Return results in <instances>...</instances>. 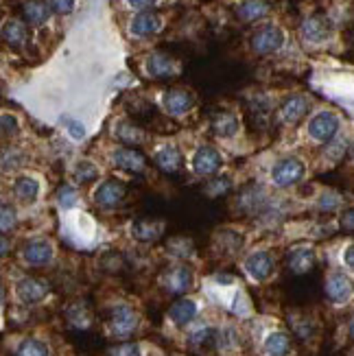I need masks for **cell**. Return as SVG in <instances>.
<instances>
[{"label":"cell","instance_id":"cell-1","mask_svg":"<svg viewBox=\"0 0 354 356\" xmlns=\"http://www.w3.org/2000/svg\"><path fill=\"white\" fill-rule=\"evenodd\" d=\"M107 326H110V332L118 339H127L134 334V330L138 328V315L131 306H114L110 311V319H107Z\"/></svg>","mask_w":354,"mask_h":356},{"label":"cell","instance_id":"cell-2","mask_svg":"<svg viewBox=\"0 0 354 356\" xmlns=\"http://www.w3.org/2000/svg\"><path fill=\"white\" fill-rule=\"evenodd\" d=\"M284 42V33L278 26H263L260 31H256L252 38V49L258 55H269L273 51H278Z\"/></svg>","mask_w":354,"mask_h":356},{"label":"cell","instance_id":"cell-3","mask_svg":"<svg viewBox=\"0 0 354 356\" xmlns=\"http://www.w3.org/2000/svg\"><path fill=\"white\" fill-rule=\"evenodd\" d=\"M339 131V118L330 112H321L309 122V134L317 143H330Z\"/></svg>","mask_w":354,"mask_h":356},{"label":"cell","instance_id":"cell-4","mask_svg":"<svg viewBox=\"0 0 354 356\" xmlns=\"http://www.w3.org/2000/svg\"><path fill=\"white\" fill-rule=\"evenodd\" d=\"M221 164L223 160L219 156V151L212 147H199L193 156V171L204 177H212L221 168Z\"/></svg>","mask_w":354,"mask_h":356},{"label":"cell","instance_id":"cell-5","mask_svg":"<svg viewBox=\"0 0 354 356\" xmlns=\"http://www.w3.org/2000/svg\"><path fill=\"white\" fill-rule=\"evenodd\" d=\"M125 197H127V186L120 179H107L95 193V201L99 208H116Z\"/></svg>","mask_w":354,"mask_h":356},{"label":"cell","instance_id":"cell-6","mask_svg":"<svg viewBox=\"0 0 354 356\" xmlns=\"http://www.w3.org/2000/svg\"><path fill=\"white\" fill-rule=\"evenodd\" d=\"M304 175V164L298 158H284L271 168V179L278 186H291Z\"/></svg>","mask_w":354,"mask_h":356},{"label":"cell","instance_id":"cell-7","mask_svg":"<svg viewBox=\"0 0 354 356\" xmlns=\"http://www.w3.org/2000/svg\"><path fill=\"white\" fill-rule=\"evenodd\" d=\"M193 269L186 267V265H177L173 269H168L166 275H164V286L168 293H173V296H184L186 291H191L193 286Z\"/></svg>","mask_w":354,"mask_h":356},{"label":"cell","instance_id":"cell-8","mask_svg":"<svg viewBox=\"0 0 354 356\" xmlns=\"http://www.w3.org/2000/svg\"><path fill=\"white\" fill-rule=\"evenodd\" d=\"M352 293H354V284L352 280L346 275V273H339V271H335L328 275V280H326V296L330 302L335 304H344L352 298Z\"/></svg>","mask_w":354,"mask_h":356},{"label":"cell","instance_id":"cell-9","mask_svg":"<svg viewBox=\"0 0 354 356\" xmlns=\"http://www.w3.org/2000/svg\"><path fill=\"white\" fill-rule=\"evenodd\" d=\"M112 162L122 168V171H129V173H143L147 168V160L145 156L138 149L134 147H120L112 153Z\"/></svg>","mask_w":354,"mask_h":356},{"label":"cell","instance_id":"cell-10","mask_svg":"<svg viewBox=\"0 0 354 356\" xmlns=\"http://www.w3.org/2000/svg\"><path fill=\"white\" fill-rule=\"evenodd\" d=\"M15 293L22 304H40L46 296H49V284L38 280V277H22V280L15 284Z\"/></svg>","mask_w":354,"mask_h":356},{"label":"cell","instance_id":"cell-11","mask_svg":"<svg viewBox=\"0 0 354 356\" xmlns=\"http://www.w3.org/2000/svg\"><path fill=\"white\" fill-rule=\"evenodd\" d=\"M22 258H24L26 265L44 267L53 260V247H51V243H46L42 238L31 241L22 247Z\"/></svg>","mask_w":354,"mask_h":356},{"label":"cell","instance_id":"cell-12","mask_svg":"<svg viewBox=\"0 0 354 356\" xmlns=\"http://www.w3.org/2000/svg\"><path fill=\"white\" fill-rule=\"evenodd\" d=\"M273 267H275V262L269 252H254L252 256H248V260H245V271L258 282L267 280V277L273 273Z\"/></svg>","mask_w":354,"mask_h":356},{"label":"cell","instance_id":"cell-13","mask_svg":"<svg viewBox=\"0 0 354 356\" xmlns=\"http://www.w3.org/2000/svg\"><path fill=\"white\" fill-rule=\"evenodd\" d=\"M287 267L296 275L309 273L315 267V252L311 247H293V250L287 254Z\"/></svg>","mask_w":354,"mask_h":356},{"label":"cell","instance_id":"cell-14","mask_svg":"<svg viewBox=\"0 0 354 356\" xmlns=\"http://www.w3.org/2000/svg\"><path fill=\"white\" fill-rule=\"evenodd\" d=\"M302 33L309 42H326L332 33V24L326 15H313L304 22Z\"/></svg>","mask_w":354,"mask_h":356},{"label":"cell","instance_id":"cell-15","mask_svg":"<svg viewBox=\"0 0 354 356\" xmlns=\"http://www.w3.org/2000/svg\"><path fill=\"white\" fill-rule=\"evenodd\" d=\"M51 11L53 7L46 0H29L22 5V18L31 26H40L51 18Z\"/></svg>","mask_w":354,"mask_h":356},{"label":"cell","instance_id":"cell-16","mask_svg":"<svg viewBox=\"0 0 354 356\" xmlns=\"http://www.w3.org/2000/svg\"><path fill=\"white\" fill-rule=\"evenodd\" d=\"M168 317H171V321L179 328L188 326V323L197 317V304L188 298H182L168 308Z\"/></svg>","mask_w":354,"mask_h":356},{"label":"cell","instance_id":"cell-17","mask_svg":"<svg viewBox=\"0 0 354 356\" xmlns=\"http://www.w3.org/2000/svg\"><path fill=\"white\" fill-rule=\"evenodd\" d=\"M162 234H164V223H160V221L140 219V221H136L131 227V236L140 243H153V241H158Z\"/></svg>","mask_w":354,"mask_h":356},{"label":"cell","instance_id":"cell-18","mask_svg":"<svg viewBox=\"0 0 354 356\" xmlns=\"http://www.w3.org/2000/svg\"><path fill=\"white\" fill-rule=\"evenodd\" d=\"M164 105H166V112L173 116L186 114L193 107V95L186 90H171V92H166Z\"/></svg>","mask_w":354,"mask_h":356},{"label":"cell","instance_id":"cell-19","mask_svg":"<svg viewBox=\"0 0 354 356\" xmlns=\"http://www.w3.org/2000/svg\"><path fill=\"white\" fill-rule=\"evenodd\" d=\"M309 107H311L309 99H304V97H291V99H287V101L282 103V107H280V116H282L287 122H291V125H296V122H300V120L306 116V112H309Z\"/></svg>","mask_w":354,"mask_h":356},{"label":"cell","instance_id":"cell-20","mask_svg":"<svg viewBox=\"0 0 354 356\" xmlns=\"http://www.w3.org/2000/svg\"><path fill=\"white\" fill-rule=\"evenodd\" d=\"M160 15L158 13H153V11H143V13H138L134 22H131V31L136 35H140V38H147V35H153L156 31L160 29Z\"/></svg>","mask_w":354,"mask_h":356},{"label":"cell","instance_id":"cell-21","mask_svg":"<svg viewBox=\"0 0 354 356\" xmlns=\"http://www.w3.org/2000/svg\"><path fill=\"white\" fill-rule=\"evenodd\" d=\"M267 13H269V5L265 3V0H243V3L236 7V15L245 22L260 20Z\"/></svg>","mask_w":354,"mask_h":356},{"label":"cell","instance_id":"cell-22","mask_svg":"<svg viewBox=\"0 0 354 356\" xmlns=\"http://www.w3.org/2000/svg\"><path fill=\"white\" fill-rule=\"evenodd\" d=\"M3 40L11 46V49H20V46H24L26 40H29V31H26V26L22 22L9 20L3 26Z\"/></svg>","mask_w":354,"mask_h":356},{"label":"cell","instance_id":"cell-23","mask_svg":"<svg viewBox=\"0 0 354 356\" xmlns=\"http://www.w3.org/2000/svg\"><path fill=\"white\" fill-rule=\"evenodd\" d=\"M156 164L164 173H177L182 168V153L175 147H164L156 153Z\"/></svg>","mask_w":354,"mask_h":356},{"label":"cell","instance_id":"cell-24","mask_svg":"<svg viewBox=\"0 0 354 356\" xmlns=\"http://www.w3.org/2000/svg\"><path fill=\"white\" fill-rule=\"evenodd\" d=\"M147 70H149V74L153 76V79H166V76L173 74V64H171V59H168L166 55L156 53V55L149 57Z\"/></svg>","mask_w":354,"mask_h":356},{"label":"cell","instance_id":"cell-25","mask_svg":"<svg viewBox=\"0 0 354 356\" xmlns=\"http://www.w3.org/2000/svg\"><path fill=\"white\" fill-rule=\"evenodd\" d=\"M212 131L217 136H221V138H232L239 131V120L232 114L221 112V114H217L212 118Z\"/></svg>","mask_w":354,"mask_h":356},{"label":"cell","instance_id":"cell-26","mask_svg":"<svg viewBox=\"0 0 354 356\" xmlns=\"http://www.w3.org/2000/svg\"><path fill=\"white\" fill-rule=\"evenodd\" d=\"M265 350L269 356H289L291 352V339L284 332H271L265 339Z\"/></svg>","mask_w":354,"mask_h":356},{"label":"cell","instance_id":"cell-27","mask_svg":"<svg viewBox=\"0 0 354 356\" xmlns=\"http://www.w3.org/2000/svg\"><path fill=\"white\" fill-rule=\"evenodd\" d=\"M13 193H15V197H18L20 201H24V204H31V201L38 199L40 186H38L35 179L20 177V179H15V184H13Z\"/></svg>","mask_w":354,"mask_h":356},{"label":"cell","instance_id":"cell-28","mask_svg":"<svg viewBox=\"0 0 354 356\" xmlns=\"http://www.w3.org/2000/svg\"><path fill=\"white\" fill-rule=\"evenodd\" d=\"M116 136H118L120 143H125L129 147H138V145L145 140L143 131L138 129L136 125H129V122H120V125L116 127Z\"/></svg>","mask_w":354,"mask_h":356},{"label":"cell","instance_id":"cell-29","mask_svg":"<svg viewBox=\"0 0 354 356\" xmlns=\"http://www.w3.org/2000/svg\"><path fill=\"white\" fill-rule=\"evenodd\" d=\"M15 356H49V346L40 339H24L15 350Z\"/></svg>","mask_w":354,"mask_h":356},{"label":"cell","instance_id":"cell-30","mask_svg":"<svg viewBox=\"0 0 354 356\" xmlns=\"http://www.w3.org/2000/svg\"><path fill=\"white\" fill-rule=\"evenodd\" d=\"M66 319L74 328H88L90 326V313L83 304H72L66 311Z\"/></svg>","mask_w":354,"mask_h":356},{"label":"cell","instance_id":"cell-31","mask_svg":"<svg viewBox=\"0 0 354 356\" xmlns=\"http://www.w3.org/2000/svg\"><path fill=\"white\" fill-rule=\"evenodd\" d=\"M214 339H217V330L210 326H204V328H197L195 332H191L188 343L195 348H208L214 343Z\"/></svg>","mask_w":354,"mask_h":356},{"label":"cell","instance_id":"cell-32","mask_svg":"<svg viewBox=\"0 0 354 356\" xmlns=\"http://www.w3.org/2000/svg\"><path fill=\"white\" fill-rule=\"evenodd\" d=\"M97 177H99V168L92 162H81L79 166H77V171H74V179L79 184H90V181H95Z\"/></svg>","mask_w":354,"mask_h":356},{"label":"cell","instance_id":"cell-33","mask_svg":"<svg viewBox=\"0 0 354 356\" xmlns=\"http://www.w3.org/2000/svg\"><path fill=\"white\" fill-rule=\"evenodd\" d=\"M227 191H230V179H227V177H219V179H212V181L208 184L206 195H210V197H219V195H223V193H227Z\"/></svg>","mask_w":354,"mask_h":356},{"label":"cell","instance_id":"cell-34","mask_svg":"<svg viewBox=\"0 0 354 356\" xmlns=\"http://www.w3.org/2000/svg\"><path fill=\"white\" fill-rule=\"evenodd\" d=\"M110 356H143L138 343H120L110 350Z\"/></svg>","mask_w":354,"mask_h":356},{"label":"cell","instance_id":"cell-35","mask_svg":"<svg viewBox=\"0 0 354 356\" xmlns=\"http://www.w3.org/2000/svg\"><path fill=\"white\" fill-rule=\"evenodd\" d=\"M61 122H64V125L68 127V134L74 138V140H81V138L86 136V129H83L81 122H77L72 118H61Z\"/></svg>","mask_w":354,"mask_h":356},{"label":"cell","instance_id":"cell-36","mask_svg":"<svg viewBox=\"0 0 354 356\" xmlns=\"http://www.w3.org/2000/svg\"><path fill=\"white\" fill-rule=\"evenodd\" d=\"M3 136L5 138L18 136V120H15L11 114H3Z\"/></svg>","mask_w":354,"mask_h":356},{"label":"cell","instance_id":"cell-37","mask_svg":"<svg viewBox=\"0 0 354 356\" xmlns=\"http://www.w3.org/2000/svg\"><path fill=\"white\" fill-rule=\"evenodd\" d=\"M3 232H9L15 227V210L9 204H3Z\"/></svg>","mask_w":354,"mask_h":356},{"label":"cell","instance_id":"cell-38","mask_svg":"<svg viewBox=\"0 0 354 356\" xmlns=\"http://www.w3.org/2000/svg\"><path fill=\"white\" fill-rule=\"evenodd\" d=\"M57 197H59V201H61V206H66V208H70V206L74 204V201H77V193L70 188V186H64V188H59Z\"/></svg>","mask_w":354,"mask_h":356},{"label":"cell","instance_id":"cell-39","mask_svg":"<svg viewBox=\"0 0 354 356\" xmlns=\"http://www.w3.org/2000/svg\"><path fill=\"white\" fill-rule=\"evenodd\" d=\"M51 7L55 13H70L74 9V0H51Z\"/></svg>","mask_w":354,"mask_h":356},{"label":"cell","instance_id":"cell-40","mask_svg":"<svg viewBox=\"0 0 354 356\" xmlns=\"http://www.w3.org/2000/svg\"><path fill=\"white\" fill-rule=\"evenodd\" d=\"M339 225H341L344 232H348V234H354V208H350V210H346V212L341 214Z\"/></svg>","mask_w":354,"mask_h":356},{"label":"cell","instance_id":"cell-41","mask_svg":"<svg viewBox=\"0 0 354 356\" xmlns=\"http://www.w3.org/2000/svg\"><path fill=\"white\" fill-rule=\"evenodd\" d=\"M127 3L136 9H147V7H153L156 5V0H127Z\"/></svg>","mask_w":354,"mask_h":356},{"label":"cell","instance_id":"cell-42","mask_svg":"<svg viewBox=\"0 0 354 356\" xmlns=\"http://www.w3.org/2000/svg\"><path fill=\"white\" fill-rule=\"evenodd\" d=\"M344 260H346V265H348L350 269H354V245H350L348 250H346V254H344Z\"/></svg>","mask_w":354,"mask_h":356},{"label":"cell","instance_id":"cell-43","mask_svg":"<svg viewBox=\"0 0 354 356\" xmlns=\"http://www.w3.org/2000/svg\"><path fill=\"white\" fill-rule=\"evenodd\" d=\"M335 206H337V197L335 195H328V197L321 199V208H324V210H330Z\"/></svg>","mask_w":354,"mask_h":356},{"label":"cell","instance_id":"cell-44","mask_svg":"<svg viewBox=\"0 0 354 356\" xmlns=\"http://www.w3.org/2000/svg\"><path fill=\"white\" fill-rule=\"evenodd\" d=\"M348 332H350V337L354 339V315H352V319H350V323H348Z\"/></svg>","mask_w":354,"mask_h":356}]
</instances>
